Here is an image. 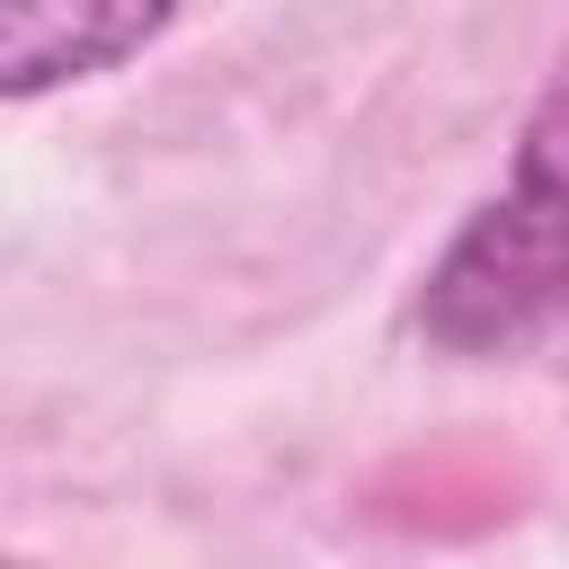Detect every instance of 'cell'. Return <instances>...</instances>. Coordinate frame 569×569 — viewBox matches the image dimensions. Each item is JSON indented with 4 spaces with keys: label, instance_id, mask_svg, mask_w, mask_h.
I'll return each mask as SVG.
<instances>
[{
    "label": "cell",
    "instance_id": "cell-1",
    "mask_svg": "<svg viewBox=\"0 0 569 569\" xmlns=\"http://www.w3.org/2000/svg\"><path fill=\"white\" fill-rule=\"evenodd\" d=\"M560 98L542 89L525 142H516V178L445 240V258L418 284V338L445 356H525L551 338L560 320Z\"/></svg>",
    "mask_w": 569,
    "mask_h": 569
},
{
    "label": "cell",
    "instance_id": "cell-2",
    "mask_svg": "<svg viewBox=\"0 0 569 569\" xmlns=\"http://www.w3.org/2000/svg\"><path fill=\"white\" fill-rule=\"evenodd\" d=\"M178 0H0V98H53L160 44Z\"/></svg>",
    "mask_w": 569,
    "mask_h": 569
}]
</instances>
